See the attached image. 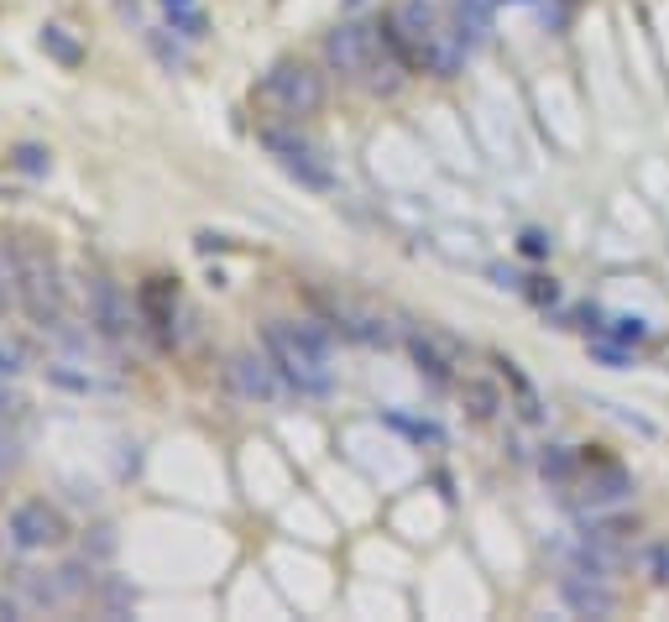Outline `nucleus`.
I'll return each instance as SVG.
<instances>
[{
    "label": "nucleus",
    "mask_w": 669,
    "mask_h": 622,
    "mask_svg": "<svg viewBox=\"0 0 669 622\" xmlns=\"http://www.w3.org/2000/svg\"><path fill=\"white\" fill-rule=\"evenodd\" d=\"M267 356L278 361L288 387L309 398H325L335 387L330 372V330L319 319H272L267 325Z\"/></svg>",
    "instance_id": "obj_1"
},
{
    "label": "nucleus",
    "mask_w": 669,
    "mask_h": 622,
    "mask_svg": "<svg viewBox=\"0 0 669 622\" xmlns=\"http://www.w3.org/2000/svg\"><path fill=\"white\" fill-rule=\"evenodd\" d=\"M16 304L27 309L32 325H42V330L58 325V314H63V278H58L53 257H42V251H21V293H16Z\"/></svg>",
    "instance_id": "obj_2"
},
{
    "label": "nucleus",
    "mask_w": 669,
    "mask_h": 622,
    "mask_svg": "<svg viewBox=\"0 0 669 622\" xmlns=\"http://www.w3.org/2000/svg\"><path fill=\"white\" fill-rule=\"evenodd\" d=\"M325 58L351 79L372 74V68L382 63V32L372 27V21H340V27L325 37Z\"/></svg>",
    "instance_id": "obj_3"
},
{
    "label": "nucleus",
    "mask_w": 669,
    "mask_h": 622,
    "mask_svg": "<svg viewBox=\"0 0 669 622\" xmlns=\"http://www.w3.org/2000/svg\"><path fill=\"white\" fill-rule=\"evenodd\" d=\"M440 37V11L429 6V0H403V6H392L387 16V42L398 48L403 63H424L429 42Z\"/></svg>",
    "instance_id": "obj_4"
},
{
    "label": "nucleus",
    "mask_w": 669,
    "mask_h": 622,
    "mask_svg": "<svg viewBox=\"0 0 669 622\" xmlns=\"http://www.w3.org/2000/svg\"><path fill=\"white\" fill-rule=\"evenodd\" d=\"M262 95L278 105L283 115H314L319 105H325V79H319L309 63H278L267 74Z\"/></svg>",
    "instance_id": "obj_5"
},
{
    "label": "nucleus",
    "mask_w": 669,
    "mask_h": 622,
    "mask_svg": "<svg viewBox=\"0 0 669 622\" xmlns=\"http://www.w3.org/2000/svg\"><path fill=\"white\" fill-rule=\"evenodd\" d=\"M262 147L278 157V163L304 183V189H314V194H330L335 189V173L319 163V152L304 142V136H293V131H262Z\"/></svg>",
    "instance_id": "obj_6"
},
{
    "label": "nucleus",
    "mask_w": 669,
    "mask_h": 622,
    "mask_svg": "<svg viewBox=\"0 0 669 622\" xmlns=\"http://www.w3.org/2000/svg\"><path fill=\"white\" fill-rule=\"evenodd\" d=\"M89 325H95L105 340H126L131 335V298L115 288L110 278L89 283Z\"/></svg>",
    "instance_id": "obj_7"
},
{
    "label": "nucleus",
    "mask_w": 669,
    "mask_h": 622,
    "mask_svg": "<svg viewBox=\"0 0 669 622\" xmlns=\"http://www.w3.org/2000/svg\"><path fill=\"white\" fill-rule=\"evenodd\" d=\"M63 534H68V528H63V513L48 508V502H21V508L11 513V539H16L21 549H48V544H58Z\"/></svg>",
    "instance_id": "obj_8"
},
{
    "label": "nucleus",
    "mask_w": 669,
    "mask_h": 622,
    "mask_svg": "<svg viewBox=\"0 0 669 622\" xmlns=\"http://www.w3.org/2000/svg\"><path fill=\"white\" fill-rule=\"evenodd\" d=\"M278 361L272 356H257V351H241L230 361V382H236V393L251 398V403H272L278 398Z\"/></svg>",
    "instance_id": "obj_9"
},
{
    "label": "nucleus",
    "mask_w": 669,
    "mask_h": 622,
    "mask_svg": "<svg viewBox=\"0 0 669 622\" xmlns=\"http://www.w3.org/2000/svg\"><path fill=\"white\" fill-rule=\"evenodd\" d=\"M628 497H633V476H628V471L612 466V460L591 466L586 492H581V508H586V513H607V508H617V502H628Z\"/></svg>",
    "instance_id": "obj_10"
},
{
    "label": "nucleus",
    "mask_w": 669,
    "mask_h": 622,
    "mask_svg": "<svg viewBox=\"0 0 669 622\" xmlns=\"http://www.w3.org/2000/svg\"><path fill=\"white\" fill-rule=\"evenodd\" d=\"M560 596H565V607L581 612V617H612L617 612V591L607 581H596V575H581V570L565 575Z\"/></svg>",
    "instance_id": "obj_11"
},
{
    "label": "nucleus",
    "mask_w": 669,
    "mask_h": 622,
    "mask_svg": "<svg viewBox=\"0 0 669 622\" xmlns=\"http://www.w3.org/2000/svg\"><path fill=\"white\" fill-rule=\"evenodd\" d=\"M330 319H335V330H340V335H351V340H366V345H392L387 319H382V314H372V309H361V304H351V298H330Z\"/></svg>",
    "instance_id": "obj_12"
},
{
    "label": "nucleus",
    "mask_w": 669,
    "mask_h": 622,
    "mask_svg": "<svg viewBox=\"0 0 669 622\" xmlns=\"http://www.w3.org/2000/svg\"><path fill=\"white\" fill-rule=\"evenodd\" d=\"M408 351L419 361V372H429L434 382H450V366H455V345L434 330H413L408 335Z\"/></svg>",
    "instance_id": "obj_13"
},
{
    "label": "nucleus",
    "mask_w": 669,
    "mask_h": 622,
    "mask_svg": "<svg viewBox=\"0 0 669 622\" xmlns=\"http://www.w3.org/2000/svg\"><path fill=\"white\" fill-rule=\"evenodd\" d=\"M37 42H42V53H48L53 63H63V68H79V63H84V48H79V42L68 37L63 27H42Z\"/></svg>",
    "instance_id": "obj_14"
},
{
    "label": "nucleus",
    "mask_w": 669,
    "mask_h": 622,
    "mask_svg": "<svg viewBox=\"0 0 669 622\" xmlns=\"http://www.w3.org/2000/svg\"><path fill=\"white\" fill-rule=\"evenodd\" d=\"M575 466H581V455L565 450V445H549V450L539 455V471H544L549 481H570V476H575Z\"/></svg>",
    "instance_id": "obj_15"
},
{
    "label": "nucleus",
    "mask_w": 669,
    "mask_h": 622,
    "mask_svg": "<svg viewBox=\"0 0 669 622\" xmlns=\"http://www.w3.org/2000/svg\"><path fill=\"white\" fill-rule=\"evenodd\" d=\"M21 293V251H11L6 241H0V298H11Z\"/></svg>",
    "instance_id": "obj_16"
},
{
    "label": "nucleus",
    "mask_w": 669,
    "mask_h": 622,
    "mask_svg": "<svg viewBox=\"0 0 669 622\" xmlns=\"http://www.w3.org/2000/svg\"><path fill=\"white\" fill-rule=\"evenodd\" d=\"M6 163H11L16 173H32V178H42V173H48V152H42V147H32V142H21V147H11V157H6Z\"/></svg>",
    "instance_id": "obj_17"
},
{
    "label": "nucleus",
    "mask_w": 669,
    "mask_h": 622,
    "mask_svg": "<svg viewBox=\"0 0 669 622\" xmlns=\"http://www.w3.org/2000/svg\"><path fill=\"white\" fill-rule=\"evenodd\" d=\"M602 335H617L622 345H638V340H649V325H643V319L617 314V319H607V325H602Z\"/></svg>",
    "instance_id": "obj_18"
},
{
    "label": "nucleus",
    "mask_w": 669,
    "mask_h": 622,
    "mask_svg": "<svg viewBox=\"0 0 669 622\" xmlns=\"http://www.w3.org/2000/svg\"><path fill=\"white\" fill-rule=\"evenodd\" d=\"M460 393H466V403H471V413H476V419H492V413H497V393H492L487 382H466Z\"/></svg>",
    "instance_id": "obj_19"
},
{
    "label": "nucleus",
    "mask_w": 669,
    "mask_h": 622,
    "mask_svg": "<svg viewBox=\"0 0 669 622\" xmlns=\"http://www.w3.org/2000/svg\"><path fill=\"white\" fill-rule=\"evenodd\" d=\"M518 251H523L528 262H544V257H549V236H544V230H523V236H518Z\"/></svg>",
    "instance_id": "obj_20"
},
{
    "label": "nucleus",
    "mask_w": 669,
    "mask_h": 622,
    "mask_svg": "<svg viewBox=\"0 0 669 622\" xmlns=\"http://www.w3.org/2000/svg\"><path fill=\"white\" fill-rule=\"evenodd\" d=\"M168 16H173V27H178L183 37H204V32H210V21L199 16V6H194V11H168Z\"/></svg>",
    "instance_id": "obj_21"
},
{
    "label": "nucleus",
    "mask_w": 669,
    "mask_h": 622,
    "mask_svg": "<svg viewBox=\"0 0 669 622\" xmlns=\"http://www.w3.org/2000/svg\"><path fill=\"white\" fill-rule=\"evenodd\" d=\"M523 293L534 298V304H555V298H560V288L549 283V278H528V283H523Z\"/></svg>",
    "instance_id": "obj_22"
},
{
    "label": "nucleus",
    "mask_w": 669,
    "mask_h": 622,
    "mask_svg": "<svg viewBox=\"0 0 669 622\" xmlns=\"http://www.w3.org/2000/svg\"><path fill=\"white\" fill-rule=\"evenodd\" d=\"M11 466H16V434L0 429V476H6Z\"/></svg>",
    "instance_id": "obj_23"
},
{
    "label": "nucleus",
    "mask_w": 669,
    "mask_h": 622,
    "mask_svg": "<svg viewBox=\"0 0 669 622\" xmlns=\"http://www.w3.org/2000/svg\"><path fill=\"white\" fill-rule=\"evenodd\" d=\"M0 372H6V377L16 372V351H11V345H0Z\"/></svg>",
    "instance_id": "obj_24"
},
{
    "label": "nucleus",
    "mask_w": 669,
    "mask_h": 622,
    "mask_svg": "<svg viewBox=\"0 0 669 622\" xmlns=\"http://www.w3.org/2000/svg\"><path fill=\"white\" fill-rule=\"evenodd\" d=\"M194 246H199V251H220V246H225V241H220V236H210V230H204V236H199V241H194Z\"/></svg>",
    "instance_id": "obj_25"
},
{
    "label": "nucleus",
    "mask_w": 669,
    "mask_h": 622,
    "mask_svg": "<svg viewBox=\"0 0 669 622\" xmlns=\"http://www.w3.org/2000/svg\"><path fill=\"white\" fill-rule=\"evenodd\" d=\"M168 11H194V0H163Z\"/></svg>",
    "instance_id": "obj_26"
}]
</instances>
